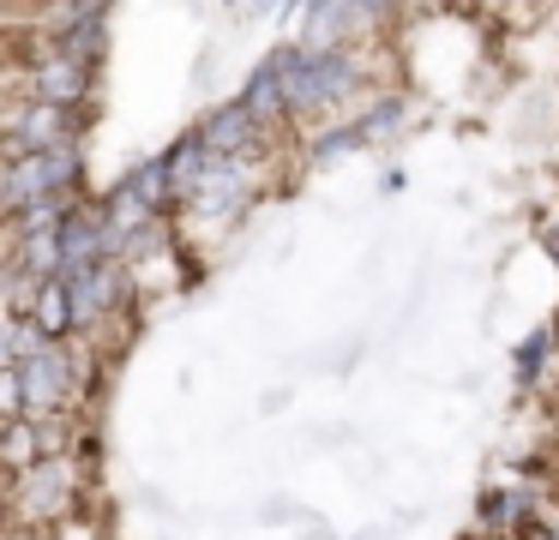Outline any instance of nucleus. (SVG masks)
I'll return each mask as SVG.
<instances>
[{
  "instance_id": "nucleus-9",
  "label": "nucleus",
  "mask_w": 559,
  "mask_h": 540,
  "mask_svg": "<svg viewBox=\"0 0 559 540\" xmlns=\"http://www.w3.org/2000/svg\"><path fill=\"white\" fill-rule=\"evenodd\" d=\"M535 487L530 480H493V487L481 492V504H475V528H481L487 540H518L523 528L535 523Z\"/></svg>"
},
{
  "instance_id": "nucleus-16",
  "label": "nucleus",
  "mask_w": 559,
  "mask_h": 540,
  "mask_svg": "<svg viewBox=\"0 0 559 540\" xmlns=\"http://www.w3.org/2000/svg\"><path fill=\"white\" fill-rule=\"evenodd\" d=\"M361 127H355V115L349 120H337V127H325V132H313V144H307V156L313 163H337V156H349V151H361Z\"/></svg>"
},
{
  "instance_id": "nucleus-10",
  "label": "nucleus",
  "mask_w": 559,
  "mask_h": 540,
  "mask_svg": "<svg viewBox=\"0 0 559 540\" xmlns=\"http://www.w3.org/2000/svg\"><path fill=\"white\" fill-rule=\"evenodd\" d=\"M367 31V12L355 0H307L301 7V43L307 48H349Z\"/></svg>"
},
{
  "instance_id": "nucleus-22",
  "label": "nucleus",
  "mask_w": 559,
  "mask_h": 540,
  "mask_svg": "<svg viewBox=\"0 0 559 540\" xmlns=\"http://www.w3.org/2000/svg\"><path fill=\"white\" fill-rule=\"evenodd\" d=\"M253 7H259V12H265V7H277V0H253Z\"/></svg>"
},
{
  "instance_id": "nucleus-1",
  "label": "nucleus",
  "mask_w": 559,
  "mask_h": 540,
  "mask_svg": "<svg viewBox=\"0 0 559 540\" xmlns=\"http://www.w3.org/2000/svg\"><path fill=\"white\" fill-rule=\"evenodd\" d=\"M271 60H277L283 96H289V120H331L367 91V67L355 48L283 43V48H271Z\"/></svg>"
},
{
  "instance_id": "nucleus-19",
  "label": "nucleus",
  "mask_w": 559,
  "mask_h": 540,
  "mask_svg": "<svg viewBox=\"0 0 559 540\" xmlns=\"http://www.w3.org/2000/svg\"><path fill=\"white\" fill-rule=\"evenodd\" d=\"M55 540H97V528H91V523H79V516H73V523H61V528H55Z\"/></svg>"
},
{
  "instance_id": "nucleus-4",
  "label": "nucleus",
  "mask_w": 559,
  "mask_h": 540,
  "mask_svg": "<svg viewBox=\"0 0 559 540\" xmlns=\"http://www.w3.org/2000/svg\"><path fill=\"white\" fill-rule=\"evenodd\" d=\"M259 163L265 156H211L205 175L193 180V192L175 204V216L205 228H235L259 199Z\"/></svg>"
},
{
  "instance_id": "nucleus-11",
  "label": "nucleus",
  "mask_w": 559,
  "mask_h": 540,
  "mask_svg": "<svg viewBox=\"0 0 559 540\" xmlns=\"http://www.w3.org/2000/svg\"><path fill=\"white\" fill-rule=\"evenodd\" d=\"M241 103H247V115L259 120V127L277 139V132H289L295 120H289V96H283V79H277V60H259L253 72H247V84H241Z\"/></svg>"
},
{
  "instance_id": "nucleus-6",
  "label": "nucleus",
  "mask_w": 559,
  "mask_h": 540,
  "mask_svg": "<svg viewBox=\"0 0 559 540\" xmlns=\"http://www.w3.org/2000/svg\"><path fill=\"white\" fill-rule=\"evenodd\" d=\"M79 492H85V475L73 456H37L13 475V516L25 528H61L79 516Z\"/></svg>"
},
{
  "instance_id": "nucleus-7",
  "label": "nucleus",
  "mask_w": 559,
  "mask_h": 540,
  "mask_svg": "<svg viewBox=\"0 0 559 540\" xmlns=\"http://www.w3.org/2000/svg\"><path fill=\"white\" fill-rule=\"evenodd\" d=\"M55 247H61L55 276H73V271H85V264H97V259H115V228H109V216H103L97 192H85L79 204H67L61 228H55Z\"/></svg>"
},
{
  "instance_id": "nucleus-5",
  "label": "nucleus",
  "mask_w": 559,
  "mask_h": 540,
  "mask_svg": "<svg viewBox=\"0 0 559 540\" xmlns=\"http://www.w3.org/2000/svg\"><path fill=\"white\" fill-rule=\"evenodd\" d=\"M97 108H61V103H31V96L0 91V156L19 151H61V144H85Z\"/></svg>"
},
{
  "instance_id": "nucleus-17",
  "label": "nucleus",
  "mask_w": 559,
  "mask_h": 540,
  "mask_svg": "<svg viewBox=\"0 0 559 540\" xmlns=\"http://www.w3.org/2000/svg\"><path fill=\"white\" fill-rule=\"evenodd\" d=\"M547 348H554V331H535L530 343L518 348V379L523 384H535V372H542V360H547Z\"/></svg>"
},
{
  "instance_id": "nucleus-14",
  "label": "nucleus",
  "mask_w": 559,
  "mask_h": 540,
  "mask_svg": "<svg viewBox=\"0 0 559 540\" xmlns=\"http://www.w3.org/2000/svg\"><path fill=\"white\" fill-rule=\"evenodd\" d=\"M109 7H115V0H43L25 24H31V31H73V24L109 19Z\"/></svg>"
},
{
  "instance_id": "nucleus-23",
  "label": "nucleus",
  "mask_w": 559,
  "mask_h": 540,
  "mask_svg": "<svg viewBox=\"0 0 559 540\" xmlns=\"http://www.w3.org/2000/svg\"><path fill=\"white\" fill-rule=\"evenodd\" d=\"M481 540H487V535H481Z\"/></svg>"
},
{
  "instance_id": "nucleus-12",
  "label": "nucleus",
  "mask_w": 559,
  "mask_h": 540,
  "mask_svg": "<svg viewBox=\"0 0 559 540\" xmlns=\"http://www.w3.org/2000/svg\"><path fill=\"white\" fill-rule=\"evenodd\" d=\"M25 319L37 324L43 336H67V343H73V295H67V283H61V276H43V283L31 288Z\"/></svg>"
},
{
  "instance_id": "nucleus-21",
  "label": "nucleus",
  "mask_w": 559,
  "mask_h": 540,
  "mask_svg": "<svg viewBox=\"0 0 559 540\" xmlns=\"http://www.w3.org/2000/svg\"><path fill=\"white\" fill-rule=\"evenodd\" d=\"M542 247H547V259L559 264V228H547V235H542Z\"/></svg>"
},
{
  "instance_id": "nucleus-13",
  "label": "nucleus",
  "mask_w": 559,
  "mask_h": 540,
  "mask_svg": "<svg viewBox=\"0 0 559 540\" xmlns=\"http://www.w3.org/2000/svg\"><path fill=\"white\" fill-rule=\"evenodd\" d=\"M157 156H163V175H169L175 204L193 192V180L205 175V163H211V151H205V139H199V132H181V139H175L169 151H157Z\"/></svg>"
},
{
  "instance_id": "nucleus-20",
  "label": "nucleus",
  "mask_w": 559,
  "mask_h": 540,
  "mask_svg": "<svg viewBox=\"0 0 559 540\" xmlns=\"http://www.w3.org/2000/svg\"><path fill=\"white\" fill-rule=\"evenodd\" d=\"M355 7H361L367 19H379V12H391V7H397V0H355Z\"/></svg>"
},
{
  "instance_id": "nucleus-2",
  "label": "nucleus",
  "mask_w": 559,
  "mask_h": 540,
  "mask_svg": "<svg viewBox=\"0 0 559 540\" xmlns=\"http://www.w3.org/2000/svg\"><path fill=\"white\" fill-rule=\"evenodd\" d=\"M13 372L25 391V420H55L73 415L85 396V360L67 336H43L31 319H19L13 331Z\"/></svg>"
},
{
  "instance_id": "nucleus-18",
  "label": "nucleus",
  "mask_w": 559,
  "mask_h": 540,
  "mask_svg": "<svg viewBox=\"0 0 559 540\" xmlns=\"http://www.w3.org/2000/svg\"><path fill=\"white\" fill-rule=\"evenodd\" d=\"M25 415V391H19V372H13V360L0 367V420H19Z\"/></svg>"
},
{
  "instance_id": "nucleus-15",
  "label": "nucleus",
  "mask_w": 559,
  "mask_h": 540,
  "mask_svg": "<svg viewBox=\"0 0 559 540\" xmlns=\"http://www.w3.org/2000/svg\"><path fill=\"white\" fill-rule=\"evenodd\" d=\"M403 115H409V103H403L397 91H385V96H373V103L355 115V127H361V139L367 144H379V139H391V132L403 127Z\"/></svg>"
},
{
  "instance_id": "nucleus-8",
  "label": "nucleus",
  "mask_w": 559,
  "mask_h": 540,
  "mask_svg": "<svg viewBox=\"0 0 559 540\" xmlns=\"http://www.w3.org/2000/svg\"><path fill=\"white\" fill-rule=\"evenodd\" d=\"M199 139H205L211 156H265L271 151V132L259 127L253 115H247L241 96H229V103H211L205 120H199Z\"/></svg>"
},
{
  "instance_id": "nucleus-3",
  "label": "nucleus",
  "mask_w": 559,
  "mask_h": 540,
  "mask_svg": "<svg viewBox=\"0 0 559 540\" xmlns=\"http://www.w3.org/2000/svg\"><path fill=\"white\" fill-rule=\"evenodd\" d=\"M85 192H91L85 144L0 156V223H13L19 211H31V204H49V199H85Z\"/></svg>"
}]
</instances>
